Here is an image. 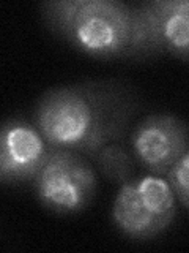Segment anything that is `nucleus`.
I'll list each match as a JSON object with an SVG mask.
<instances>
[{
  "mask_svg": "<svg viewBox=\"0 0 189 253\" xmlns=\"http://www.w3.org/2000/svg\"><path fill=\"white\" fill-rule=\"evenodd\" d=\"M136 109V95L125 84L89 81L47 90L36 101L33 121L49 146L93 158L122 141Z\"/></svg>",
  "mask_w": 189,
  "mask_h": 253,
  "instance_id": "nucleus-1",
  "label": "nucleus"
},
{
  "mask_svg": "<svg viewBox=\"0 0 189 253\" xmlns=\"http://www.w3.org/2000/svg\"><path fill=\"white\" fill-rule=\"evenodd\" d=\"M44 24L76 51L96 59H125L132 5L118 0H51L39 6Z\"/></svg>",
  "mask_w": 189,
  "mask_h": 253,
  "instance_id": "nucleus-2",
  "label": "nucleus"
},
{
  "mask_svg": "<svg viewBox=\"0 0 189 253\" xmlns=\"http://www.w3.org/2000/svg\"><path fill=\"white\" fill-rule=\"evenodd\" d=\"M177 215V198L161 176L132 177L120 187L112 209L117 229L131 241L155 239Z\"/></svg>",
  "mask_w": 189,
  "mask_h": 253,
  "instance_id": "nucleus-3",
  "label": "nucleus"
},
{
  "mask_svg": "<svg viewBox=\"0 0 189 253\" xmlns=\"http://www.w3.org/2000/svg\"><path fill=\"white\" fill-rule=\"evenodd\" d=\"M169 52L189 60V0H152L132 5L128 60Z\"/></svg>",
  "mask_w": 189,
  "mask_h": 253,
  "instance_id": "nucleus-4",
  "label": "nucleus"
},
{
  "mask_svg": "<svg viewBox=\"0 0 189 253\" xmlns=\"http://www.w3.org/2000/svg\"><path fill=\"white\" fill-rule=\"evenodd\" d=\"M33 190L46 209L62 215L77 213L96 193V174L85 155L51 147L44 165L33 179Z\"/></svg>",
  "mask_w": 189,
  "mask_h": 253,
  "instance_id": "nucleus-5",
  "label": "nucleus"
},
{
  "mask_svg": "<svg viewBox=\"0 0 189 253\" xmlns=\"http://www.w3.org/2000/svg\"><path fill=\"white\" fill-rule=\"evenodd\" d=\"M131 146L137 162L155 176H167L189 146L188 126L172 114H150L136 125Z\"/></svg>",
  "mask_w": 189,
  "mask_h": 253,
  "instance_id": "nucleus-6",
  "label": "nucleus"
},
{
  "mask_svg": "<svg viewBox=\"0 0 189 253\" xmlns=\"http://www.w3.org/2000/svg\"><path fill=\"white\" fill-rule=\"evenodd\" d=\"M51 147L36 125L8 119L0 133V180L6 185L33 182Z\"/></svg>",
  "mask_w": 189,
  "mask_h": 253,
  "instance_id": "nucleus-7",
  "label": "nucleus"
},
{
  "mask_svg": "<svg viewBox=\"0 0 189 253\" xmlns=\"http://www.w3.org/2000/svg\"><path fill=\"white\" fill-rule=\"evenodd\" d=\"M101 174L109 182L123 185L134 177V160L120 141L110 142L93 157Z\"/></svg>",
  "mask_w": 189,
  "mask_h": 253,
  "instance_id": "nucleus-8",
  "label": "nucleus"
},
{
  "mask_svg": "<svg viewBox=\"0 0 189 253\" xmlns=\"http://www.w3.org/2000/svg\"><path fill=\"white\" fill-rule=\"evenodd\" d=\"M167 182L177 200L189 209V146L167 172Z\"/></svg>",
  "mask_w": 189,
  "mask_h": 253,
  "instance_id": "nucleus-9",
  "label": "nucleus"
}]
</instances>
